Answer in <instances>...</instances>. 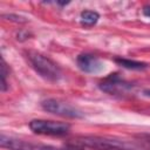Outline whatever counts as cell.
Returning <instances> with one entry per match:
<instances>
[{
  "mask_svg": "<svg viewBox=\"0 0 150 150\" xmlns=\"http://www.w3.org/2000/svg\"><path fill=\"white\" fill-rule=\"evenodd\" d=\"M70 145L90 150H137L125 142L101 136H80L73 139Z\"/></svg>",
  "mask_w": 150,
  "mask_h": 150,
  "instance_id": "cell-1",
  "label": "cell"
},
{
  "mask_svg": "<svg viewBox=\"0 0 150 150\" xmlns=\"http://www.w3.org/2000/svg\"><path fill=\"white\" fill-rule=\"evenodd\" d=\"M28 61L33 69L45 80L50 82H56L61 79V69L60 67L50 60L48 56L38 53V52H29L28 53Z\"/></svg>",
  "mask_w": 150,
  "mask_h": 150,
  "instance_id": "cell-2",
  "label": "cell"
},
{
  "mask_svg": "<svg viewBox=\"0 0 150 150\" xmlns=\"http://www.w3.org/2000/svg\"><path fill=\"white\" fill-rule=\"evenodd\" d=\"M29 129L38 135L45 136H64L69 132L70 125L66 122H57L50 120H32Z\"/></svg>",
  "mask_w": 150,
  "mask_h": 150,
  "instance_id": "cell-3",
  "label": "cell"
},
{
  "mask_svg": "<svg viewBox=\"0 0 150 150\" xmlns=\"http://www.w3.org/2000/svg\"><path fill=\"white\" fill-rule=\"evenodd\" d=\"M41 107L47 112H50V114H54L57 116H62V117H67V118L83 117V112L79 108L71 105L68 102L56 100V98H47V100L42 101Z\"/></svg>",
  "mask_w": 150,
  "mask_h": 150,
  "instance_id": "cell-4",
  "label": "cell"
},
{
  "mask_svg": "<svg viewBox=\"0 0 150 150\" xmlns=\"http://www.w3.org/2000/svg\"><path fill=\"white\" fill-rule=\"evenodd\" d=\"M0 144L2 148H7L9 150H60L50 145L40 144V143H32L28 141H23L15 137H9L6 135H1Z\"/></svg>",
  "mask_w": 150,
  "mask_h": 150,
  "instance_id": "cell-5",
  "label": "cell"
},
{
  "mask_svg": "<svg viewBox=\"0 0 150 150\" xmlns=\"http://www.w3.org/2000/svg\"><path fill=\"white\" fill-rule=\"evenodd\" d=\"M100 88L110 95H123L132 89V84L122 80L117 74H111L100 83Z\"/></svg>",
  "mask_w": 150,
  "mask_h": 150,
  "instance_id": "cell-6",
  "label": "cell"
},
{
  "mask_svg": "<svg viewBox=\"0 0 150 150\" xmlns=\"http://www.w3.org/2000/svg\"><path fill=\"white\" fill-rule=\"evenodd\" d=\"M76 63L82 71L88 74H97L104 68L101 60L91 54H80L76 57Z\"/></svg>",
  "mask_w": 150,
  "mask_h": 150,
  "instance_id": "cell-7",
  "label": "cell"
},
{
  "mask_svg": "<svg viewBox=\"0 0 150 150\" xmlns=\"http://www.w3.org/2000/svg\"><path fill=\"white\" fill-rule=\"evenodd\" d=\"M115 62L117 64H120L121 67L131 69V70H143L148 67L146 63H144V62L135 61V60H130V59H125V57H116Z\"/></svg>",
  "mask_w": 150,
  "mask_h": 150,
  "instance_id": "cell-8",
  "label": "cell"
},
{
  "mask_svg": "<svg viewBox=\"0 0 150 150\" xmlns=\"http://www.w3.org/2000/svg\"><path fill=\"white\" fill-rule=\"evenodd\" d=\"M80 19H81V23L83 26H94L98 19H100V15L97 12L95 11H83L80 15Z\"/></svg>",
  "mask_w": 150,
  "mask_h": 150,
  "instance_id": "cell-9",
  "label": "cell"
},
{
  "mask_svg": "<svg viewBox=\"0 0 150 150\" xmlns=\"http://www.w3.org/2000/svg\"><path fill=\"white\" fill-rule=\"evenodd\" d=\"M134 137L142 148L150 150V132H138Z\"/></svg>",
  "mask_w": 150,
  "mask_h": 150,
  "instance_id": "cell-10",
  "label": "cell"
},
{
  "mask_svg": "<svg viewBox=\"0 0 150 150\" xmlns=\"http://www.w3.org/2000/svg\"><path fill=\"white\" fill-rule=\"evenodd\" d=\"M9 74V70L7 69V64L5 62V60H1V91H6L7 90V81H6V76Z\"/></svg>",
  "mask_w": 150,
  "mask_h": 150,
  "instance_id": "cell-11",
  "label": "cell"
},
{
  "mask_svg": "<svg viewBox=\"0 0 150 150\" xmlns=\"http://www.w3.org/2000/svg\"><path fill=\"white\" fill-rule=\"evenodd\" d=\"M4 18H8V20H13L15 22H26L27 20L22 16L19 15H14V14H8V15H4Z\"/></svg>",
  "mask_w": 150,
  "mask_h": 150,
  "instance_id": "cell-12",
  "label": "cell"
},
{
  "mask_svg": "<svg viewBox=\"0 0 150 150\" xmlns=\"http://www.w3.org/2000/svg\"><path fill=\"white\" fill-rule=\"evenodd\" d=\"M142 12H143L144 16H146V18H150V5H145V6L143 7Z\"/></svg>",
  "mask_w": 150,
  "mask_h": 150,
  "instance_id": "cell-13",
  "label": "cell"
},
{
  "mask_svg": "<svg viewBox=\"0 0 150 150\" xmlns=\"http://www.w3.org/2000/svg\"><path fill=\"white\" fill-rule=\"evenodd\" d=\"M66 150H84V149H82V148H77V146H73V145H70L69 148H67Z\"/></svg>",
  "mask_w": 150,
  "mask_h": 150,
  "instance_id": "cell-14",
  "label": "cell"
}]
</instances>
